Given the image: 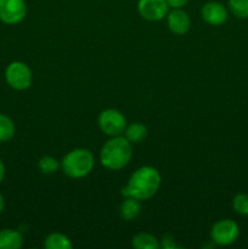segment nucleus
<instances>
[{"mask_svg":"<svg viewBox=\"0 0 248 249\" xmlns=\"http://www.w3.org/2000/svg\"><path fill=\"white\" fill-rule=\"evenodd\" d=\"M202 18L211 26H220L228 19V10L221 2L209 1L201 10Z\"/></svg>","mask_w":248,"mask_h":249,"instance_id":"nucleus-9","label":"nucleus"},{"mask_svg":"<svg viewBox=\"0 0 248 249\" xmlns=\"http://www.w3.org/2000/svg\"><path fill=\"white\" fill-rule=\"evenodd\" d=\"M44 247L46 249H72L73 245L70 238L63 233L53 232L45 238Z\"/></svg>","mask_w":248,"mask_h":249,"instance_id":"nucleus-13","label":"nucleus"},{"mask_svg":"<svg viewBox=\"0 0 248 249\" xmlns=\"http://www.w3.org/2000/svg\"><path fill=\"white\" fill-rule=\"evenodd\" d=\"M125 139L131 143H140L147 136V128L141 123H133L124 130Z\"/></svg>","mask_w":248,"mask_h":249,"instance_id":"nucleus-14","label":"nucleus"},{"mask_svg":"<svg viewBox=\"0 0 248 249\" xmlns=\"http://www.w3.org/2000/svg\"><path fill=\"white\" fill-rule=\"evenodd\" d=\"M6 83L15 90H26L32 84V71L26 63L15 61L5 71Z\"/></svg>","mask_w":248,"mask_h":249,"instance_id":"nucleus-4","label":"nucleus"},{"mask_svg":"<svg viewBox=\"0 0 248 249\" xmlns=\"http://www.w3.org/2000/svg\"><path fill=\"white\" fill-rule=\"evenodd\" d=\"M131 245L136 249H158L159 248V242L157 238L151 233L141 232L138 233L131 240Z\"/></svg>","mask_w":248,"mask_h":249,"instance_id":"nucleus-15","label":"nucleus"},{"mask_svg":"<svg viewBox=\"0 0 248 249\" xmlns=\"http://www.w3.org/2000/svg\"><path fill=\"white\" fill-rule=\"evenodd\" d=\"M4 207H5L4 197H2V195L0 194V214H1V213H2V211H4Z\"/></svg>","mask_w":248,"mask_h":249,"instance_id":"nucleus-23","label":"nucleus"},{"mask_svg":"<svg viewBox=\"0 0 248 249\" xmlns=\"http://www.w3.org/2000/svg\"><path fill=\"white\" fill-rule=\"evenodd\" d=\"M23 246V237L21 233L12 229H4L0 231V249H19Z\"/></svg>","mask_w":248,"mask_h":249,"instance_id":"nucleus-11","label":"nucleus"},{"mask_svg":"<svg viewBox=\"0 0 248 249\" xmlns=\"http://www.w3.org/2000/svg\"><path fill=\"white\" fill-rule=\"evenodd\" d=\"M5 174H6V169H5V165L4 163H2V160H0V184L4 181Z\"/></svg>","mask_w":248,"mask_h":249,"instance_id":"nucleus-22","label":"nucleus"},{"mask_svg":"<svg viewBox=\"0 0 248 249\" xmlns=\"http://www.w3.org/2000/svg\"><path fill=\"white\" fill-rule=\"evenodd\" d=\"M162 246L164 248H172V247H175L174 245V238L172 237V236H164V237L162 238Z\"/></svg>","mask_w":248,"mask_h":249,"instance_id":"nucleus-21","label":"nucleus"},{"mask_svg":"<svg viewBox=\"0 0 248 249\" xmlns=\"http://www.w3.org/2000/svg\"><path fill=\"white\" fill-rule=\"evenodd\" d=\"M167 24L174 34L184 36L191 28V19L182 9H173L167 15Z\"/></svg>","mask_w":248,"mask_h":249,"instance_id":"nucleus-10","label":"nucleus"},{"mask_svg":"<svg viewBox=\"0 0 248 249\" xmlns=\"http://www.w3.org/2000/svg\"><path fill=\"white\" fill-rule=\"evenodd\" d=\"M169 5L167 0H139L138 11L147 21H160L168 15Z\"/></svg>","mask_w":248,"mask_h":249,"instance_id":"nucleus-8","label":"nucleus"},{"mask_svg":"<svg viewBox=\"0 0 248 249\" xmlns=\"http://www.w3.org/2000/svg\"><path fill=\"white\" fill-rule=\"evenodd\" d=\"M58 165L60 164H58L57 160L51 157V156H44V157H41L40 160H39L38 163V167L39 169H40V172L46 175L53 174V173L58 169Z\"/></svg>","mask_w":248,"mask_h":249,"instance_id":"nucleus-18","label":"nucleus"},{"mask_svg":"<svg viewBox=\"0 0 248 249\" xmlns=\"http://www.w3.org/2000/svg\"><path fill=\"white\" fill-rule=\"evenodd\" d=\"M133 157V147L125 136H112L101 148L100 160L105 168L109 170H121L130 162Z\"/></svg>","mask_w":248,"mask_h":249,"instance_id":"nucleus-2","label":"nucleus"},{"mask_svg":"<svg viewBox=\"0 0 248 249\" xmlns=\"http://www.w3.org/2000/svg\"><path fill=\"white\" fill-rule=\"evenodd\" d=\"M189 0H167L168 5L172 9H182L187 4Z\"/></svg>","mask_w":248,"mask_h":249,"instance_id":"nucleus-20","label":"nucleus"},{"mask_svg":"<svg viewBox=\"0 0 248 249\" xmlns=\"http://www.w3.org/2000/svg\"><path fill=\"white\" fill-rule=\"evenodd\" d=\"M26 15L27 5L24 0H0V21L4 23H19Z\"/></svg>","mask_w":248,"mask_h":249,"instance_id":"nucleus-7","label":"nucleus"},{"mask_svg":"<svg viewBox=\"0 0 248 249\" xmlns=\"http://www.w3.org/2000/svg\"><path fill=\"white\" fill-rule=\"evenodd\" d=\"M141 211V204L140 201L133 197H126L125 201L121 204V209H119V213H121V218L123 220L131 221L134 219L138 218V215L140 214Z\"/></svg>","mask_w":248,"mask_h":249,"instance_id":"nucleus-12","label":"nucleus"},{"mask_svg":"<svg viewBox=\"0 0 248 249\" xmlns=\"http://www.w3.org/2000/svg\"><path fill=\"white\" fill-rule=\"evenodd\" d=\"M160 182L162 178L158 170L145 165L131 174L128 185L122 190V195L125 197H133L139 201H146L157 194Z\"/></svg>","mask_w":248,"mask_h":249,"instance_id":"nucleus-1","label":"nucleus"},{"mask_svg":"<svg viewBox=\"0 0 248 249\" xmlns=\"http://www.w3.org/2000/svg\"><path fill=\"white\" fill-rule=\"evenodd\" d=\"M232 208L240 215H248V195H236L232 199Z\"/></svg>","mask_w":248,"mask_h":249,"instance_id":"nucleus-19","label":"nucleus"},{"mask_svg":"<svg viewBox=\"0 0 248 249\" xmlns=\"http://www.w3.org/2000/svg\"><path fill=\"white\" fill-rule=\"evenodd\" d=\"M240 236V228L237 223L231 219H223L216 221L211 230L212 241L216 246H230Z\"/></svg>","mask_w":248,"mask_h":249,"instance_id":"nucleus-5","label":"nucleus"},{"mask_svg":"<svg viewBox=\"0 0 248 249\" xmlns=\"http://www.w3.org/2000/svg\"><path fill=\"white\" fill-rule=\"evenodd\" d=\"M15 123L10 117L0 113V142H6L11 140L15 135Z\"/></svg>","mask_w":248,"mask_h":249,"instance_id":"nucleus-16","label":"nucleus"},{"mask_svg":"<svg viewBox=\"0 0 248 249\" xmlns=\"http://www.w3.org/2000/svg\"><path fill=\"white\" fill-rule=\"evenodd\" d=\"M95 160L92 153L85 148H75L63 157L61 168L68 178L82 179L92 172Z\"/></svg>","mask_w":248,"mask_h":249,"instance_id":"nucleus-3","label":"nucleus"},{"mask_svg":"<svg viewBox=\"0 0 248 249\" xmlns=\"http://www.w3.org/2000/svg\"><path fill=\"white\" fill-rule=\"evenodd\" d=\"M229 10L237 18H248V0H229Z\"/></svg>","mask_w":248,"mask_h":249,"instance_id":"nucleus-17","label":"nucleus"},{"mask_svg":"<svg viewBox=\"0 0 248 249\" xmlns=\"http://www.w3.org/2000/svg\"><path fill=\"white\" fill-rule=\"evenodd\" d=\"M99 126L102 133L108 136H119L126 128V119L119 111L113 108L105 109L99 116Z\"/></svg>","mask_w":248,"mask_h":249,"instance_id":"nucleus-6","label":"nucleus"}]
</instances>
